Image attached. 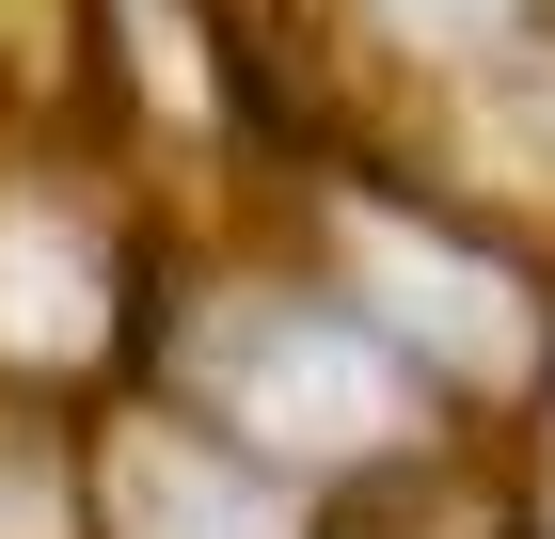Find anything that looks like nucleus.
Wrapping results in <instances>:
<instances>
[{
	"label": "nucleus",
	"instance_id": "obj_3",
	"mask_svg": "<svg viewBox=\"0 0 555 539\" xmlns=\"http://www.w3.org/2000/svg\"><path fill=\"white\" fill-rule=\"evenodd\" d=\"M128 539H286V508L255 476H222V460L159 445V460H128Z\"/></svg>",
	"mask_w": 555,
	"mask_h": 539
},
{
	"label": "nucleus",
	"instance_id": "obj_1",
	"mask_svg": "<svg viewBox=\"0 0 555 539\" xmlns=\"http://www.w3.org/2000/svg\"><path fill=\"white\" fill-rule=\"evenodd\" d=\"M222 397H238L270 445H382V428H397V365H382L349 318H270V333H222Z\"/></svg>",
	"mask_w": 555,
	"mask_h": 539
},
{
	"label": "nucleus",
	"instance_id": "obj_2",
	"mask_svg": "<svg viewBox=\"0 0 555 539\" xmlns=\"http://www.w3.org/2000/svg\"><path fill=\"white\" fill-rule=\"evenodd\" d=\"M365 270L413 286V333H444L461 365H508V349H524V301L492 286V270H461V254H428V239H397V222H365Z\"/></svg>",
	"mask_w": 555,
	"mask_h": 539
},
{
	"label": "nucleus",
	"instance_id": "obj_4",
	"mask_svg": "<svg viewBox=\"0 0 555 539\" xmlns=\"http://www.w3.org/2000/svg\"><path fill=\"white\" fill-rule=\"evenodd\" d=\"M413 16H428V33H476V16H492V0H413Z\"/></svg>",
	"mask_w": 555,
	"mask_h": 539
}]
</instances>
